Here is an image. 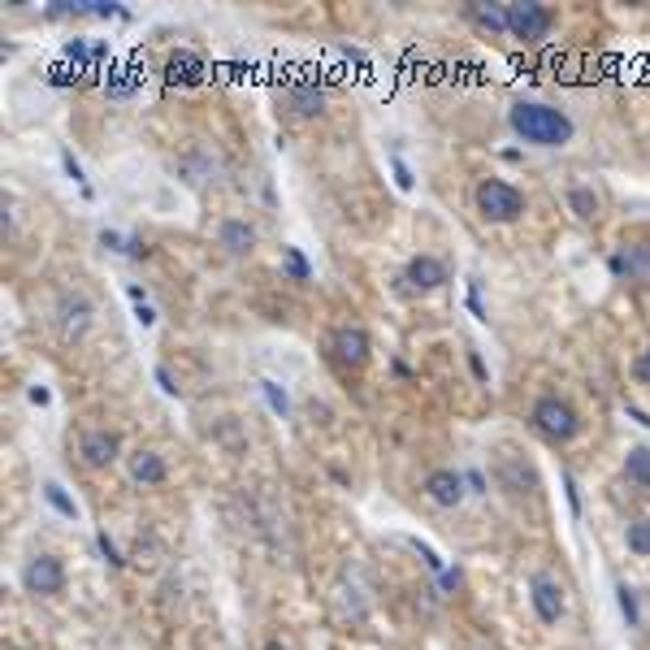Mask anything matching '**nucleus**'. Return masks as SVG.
I'll return each mask as SVG.
<instances>
[{
    "instance_id": "obj_1",
    "label": "nucleus",
    "mask_w": 650,
    "mask_h": 650,
    "mask_svg": "<svg viewBox=\"0 0 650 650\" xmlns=\"http://www.w3.org/2000/svg\"><path fill=\"white\" fill-rule=\"evenodd\" d=\"M512 130L525 143H538V148H559V143L572 139V122L551 104H533V100H520L512 109Z\"/></svg>"
},
{
    "instance_id": "obj_2",
    "label": "nucleus",
    "mask_w": 650,
    "mask_h": 650,
    "mask_svg": "<svg viewBox=\"0 0 650 650\" xmlns=\"http://www.w3.org/2000/svg\"><path fill=\"white\" fill-rule=\"evenodd\" d=\"M529 603H533L538 624H546V629H555V624L564 620V611H568L564 585H559L551 572H533V577H529Z\"/></svg>"
},
{
    "instance_id": "obj_3",
    "label": "nucleus",
    "mask_w": 650,
    "mask_h": 650,
    "mask_svg": "<svg viewBox=\"0 0 650 650\" xmlns=\"http://www.w3.org/2000/svg\"><path fill=\"white\" fill-rule=\"evenodd\" d=\"M477 208H481V217H490V221H516L520 208H525V195L499 178H486L477 187Z\"/></svg>"
},
{
    "instance_id": "obj_4",
    "label": "nucleus",
    "mask_w": 650,
    "mask_h": 650,
    "mask_svg": "<svg viewBox=\"0 0 650 650\" xmlns=\"http://www.w3.org/2000/svg\"><path fill=\"white\" fill-rule=\"evenodd\" d=\"M533 425H538L546 438L568 442L572 434H577V412H572L564 399H542L538 408H533Z\"/></svg>"
},
{
    "instance_id": "obj_5",
    "label": "nucleus",
    "mask_w": 650,
    "mask_h": 650,
    "mask_svg": "<svg viewBox=\"0 0 650 650\" xmlns=\"http://www.w3.org/2000/svg\"><path fill=\"white\" fill-rule=\"evenodd\" d=\"M507 31L516 39H525V44H538L551 31V13L542 5H507Z\"/></svg>"
},
{
    "instance_id": "obj_6",
    "label": "nucleus",
    "mask_w": 650,
    "mask_h": 650,
    "mask_svg": "<svg viewBox=\"0 0 650 650\" xmlns=\"http://www.w3.org/2000/svg\"><path fill=\"white\" fill-rule=\"evenodd\" d=\"M22 585L31 594H57L61 585H65V568H61V559H52V555H35L31 564H26L22 572Z\"/></svg>"
},
{
    "instance_id": "obj_7",
    "label": "nucleus",
    "mask_w": 650,
    "mask_h": 650,
    "mask_svg": "<svg viewBox=\"0 0 650 650\" xmlns=\"http://www.w3.org/2000/svg\"><path fill=\"white\" fill-rule=\"evenodd\" d=\"M117 434H109V429H87L83 442H78V455L91 464V468H109L117 460Z\"/></svg>"
},
{
    "instance_id": "obj_8",
    "label": "nucleus",
    "mask_w": 650,
    "mask_h": 650,
    "mask_svg": "<svg viewBox=\"0 0 650 650\" xmlns=\"http://www.w3.org/2000/svg\"><path fill=\"white\" fill-rule=\"evenodd\" d=\"M425 494L438 507H455L464 499V473H455V468H434V473L425 477Z\"/></svg>"
},
{
    "instance_id": "obj_9",
    "label": "nucleus",
    "mask_w": 650,
    "mask_h": 650,
    "mask_svg": "<svg viewBox=\"0 0 650 650\" xmlns=\"http://www.w3.org/2000/svg\"><path fill=\"white\" fill-rule=\"evenodd\" d=\"M403 282H408L412 291H434V286L447 282V265H442L438 256H412L408 269H403Z\"/></svg>"
},
{
    "instance_id": "obj_10",
    "label": "nucleus",
    "mask_w": 650,
    "mask_h": 650,
    "mask_svg": "<svg viewBox=\"0 0 650 650\" xmlns=\"http://www.w3.org/2000/svg\"><path fill=\"white\" fill-rule=\"evenodd\" d=\"M334 356L351 364V369H360V364L369 360V334H364L360 325H343V330L334 334Z\"/></svg>"
},
{
    "instance_id": "obj_11",
    "label": "nucleus",
    "mask_w": 650,
    "mask_h": 650,
    "mask_svg": "<svg viewBox=\"0 0 650 650\" xmlns=\"http://www.w3.org/2000/svg\"><path fill=\"white\" fill-rule=\"evenodd\" d=\"M217 243L226 247L230 256H247V252L256 247V230L247 226V221H239V217H226V221L217 226Z\"/></svg>"
},
{
    "instance_id": "obj_12",
    "label": "nucleus",
    "mask_w": 650,
    "mask_h": 650,
    "mask_svg": "<svg viewBox=\"0 0 650 650\" xmlns=\"http://www.w3.org/2000/svg\"><path fill=\"white\" fill-rule=\"evenodd\" d=\"M611 269L620 273H629V278H637V282H650V247L646 243H629L624 252H616L611 256Z\"/></svg>"
},
{
    "instance_id": "obj_13",
    "label": "nucleus",
    "mask_w": 650,
    "mask_h": 650,
    "mask_svg": "<svg viewBox=\"0 0 650 650\" xmlns=\"http://www.w3.org/2000/svg\"><path fill=\"white\" fill-rule=\"evenodd\" d=\"M286 109L299 113V117H312V113H321V104H325V91L317 83H291L286 87Z\"/></svg>"
},
{
    "instance_id": "obj_14",
    "label": "nucleus",
    "mask_w": 650,
    "mask_h": 650,
    "mask_svg": "<svg viewBox=\"0 0 650 650\" xmlns=\"http://www.w3.org/2000/svg\"><path fill=\"white\" fill-rule=\"evenodd\" d=\"M87 321H91V304H87V299L83 295H65L61 299V334L65 338H83Z\"/></svg>"
},
{
    "instance_id": "obj_15",
    "label": "nucleus",
    "mask_w": 650,
    "mask_h": 650,
    "mask_svg": "<svg viewBox=\"0 0 650 650\" xmlns=\"http://www.w3.org/2000/svg\"><path fill=\"white\" fill-rule=\"evenodd\" d=\"M130 477H135L139 486H161L165 481V460L156 451H135L130 455Z\"/></svg>"
},
{
    "instance_id": "obj_16",
    "label": "nucleus",
    "mask_w": 650,
    "mask_h": 650,
    "mask_svg": "<svg viewBox=\"0 0 650 650\" xmlns=\"http://www.w3.org/2000/svg\"><path fill=\"white\" fill-rule=\"evenodd\" d=\"M165 74L174 78V83H200V74H204V61L195 57V52H174V57H169V65H165Z\"/></svg>"
},
{
    "instance_id": "obj_17",
    "label": "nucleus",
    "mask_w": 650,
    "mask_h": 650,
    "mask_svg": "<svg viewBox=\"0 0 650 650\" xmlns=\"http://www.w3.org/2000/svg\"><path fill=\"white\" fill-rule=\"evenodd\" d=\"M499 481H503V486L507 490H512V494H525V490H533V473H529V468H520L516 464V455H499Z\"/></svg>"
},
{
    "instance_id": "obj_18",
    "label": "nucleus",
    "mask_w": 650,
    "mask_h": 650,
    "mask_svg": "<svg viewBox=\"0 0 650 650\" xmlns=\"http://www.w3.org/2000/svg\"><path fill=\"white\" fill-rule=\"evenodd\" d=\"M624 477L650 494V447H633L629 455H624Z\"/></svg>"
},
{
    "instance_id": "obj_19",
    "label": "nucleus",
    "mask_w": 650,
    "mask_h": 650,
    "mask_svg": "<svg viewBox=\"0 0 650 650\" xmlns=\"http://www.w3.org/2000/svg\"><path fill=\"white\" fill-rule=\"evenodd\" d=\"M568 208L577 213L581 221H594L598 217V195L590 191V187H572L568 191Z\"/></svg>"
},
{
    "instance_id": "obj_20",
    "label": "nucleus",
    "mask_w": 650,
    "mask_h": 650,
    "mask_svg": "<svg viewBox=\"0 0 650 650\" xmlns=\"http://www.w3.org/2000/svg\"><path fill=\"white\" fill-rule=\"evenodd\" d=\"M624 542H629V555H650V520H629V529H624Z\"/></svg>"
},
{
    "instance_id": "obj_21",
    "label": "nucleus",
    "mask_w": 650,
    "mask_h": 650,
    "mask_svg": "<svg viewBox=\"0 0 650 650\" xmlns=\"http://www.w3.org/2000/svg\"><path fill=\"white\" fill-rule=\"evenodd\" d=\"M473 22L490 35H503L507 31V9H490V5H473Z\"/></svg>"
},
{
    "instance_id": "obj_22",
    "label": "nucleus",
    "mask_w": 650,
    "mask_h": 650,
    "mask_svg": "<svg viewBox=\"0 0 650 650\" xmlns=\"http://www.w3.org/2000/svg\"><path fill=\"white\" fill-rule=\"evenodd\" d=\"M44 499H48L52 507H57V512H61V516H70V520L78 516V507H74V499H70V494H65V490L57 486V481H48V486H44Z\"/></svg>"
},
{
    "instance_id": "obj_23",
    "label": "nucleus",
    "mask_w": 650,
    "mask_h": 650,
    "mask_svg": "<svg viewBox=\"0 0 650 650\" xmlns=\"http://www.w3.org/2000/svg\"><path fill=\"white\" fill-rule=\"evenodd\" d=\"M260 395L269 399V408L278 412V416H286V412H291V399H286V390H282L278 382H269V377H265V382H260Z\"/></svg>"
},
{
    "instance_id": "obj_24",
    "label": "nucleus",
    "mask_w": 650,
    "mask_h": 650,
    "mask_svg": "<svg viewBox=\"0 0 650 650\" xmlns=\"http://www.w3.org/2000/svg\"><path fill=\"white\" fill-rule=\"evenodd\" d=\"M282 256H286V273H291V278H295V282H308V273H312V269H308V260H304V252H299V247H286V252H282Z\"/></svg>"
},
{
    "instance_id": "obj_25",
    "label": "nucleus",
    "mask_w": 650,
    "mask_h": 650,
    "mask_svg": "<svg viewBox=\"0 0 650 650\" xmlns=\"http://www.w3.org/2000/svg\"><path fill=\"white\" fill-rule=\"evenodd\" d=\"M620 611H624V620H629V624H637V594L629 590V585H620Z\"/></svg>"
},
{
    "instance_id": "obj_26",
    "label": "nucleus",
    "mask_w": 650,
    "mask_h": 650,
    "mask_svg": "<svg viewBox=\"0 0 650 650\" xmlns=\"http://www.w3.org/2000/svg\"><path fill=\"white\" fill-rule=\"evenodd\" d=\"M61 165H65V174H70L78 187H83V195H91V191H87V178H83V165L74 161V152H61Z\"/></svg>"
},
{
    "instance_id": "obj_27",
    "label": "nucleus",
    "mask_w": 650,
    "mask_h": 650,
    "mask_svg": "<svg viewBox=\"0 0 650 650\" xmlns=\"http://www.w3.org/2000/svg\"><path fill=\"white\" fill-rule=\"evenodd\" d=\"M135 321L148 330V325H156V308L148 304V299H135Z\"/></svg>"
},
{
    "instance_id": "obj_28",
    "label": "nucleus",
    "mask_w": 650,
    "mask_h": 650,
    "mask_svg": "<svg viewBox=\"0 0 650 650\" xmlns=\"http://www.w3.org/2000/svg\"><path fill=\"white\" fill-rule=\"evenodd\" d=\"M152 377H156V386H161L165 395H178V382H174V373H169L165 364H156V373H152Z\"/></svg>"
},
{
    "instance_id": "obj_29",
    "label": "nucleus",
    "mask_w": 650,
    "mask_h": 650,
    "mask_svg": "<svg viewBox=\"0 0 650 650\" xmlns=\"http://www.w3.org/2000/svg\"><path fill=\"white\" fill-rule=\"evenodd\" d=\"M633 373H637V382H642V386H650V347L642 351V356H637V364H633Z\"/></svg>"
},
{
    "instance_id": "obj_30",
    "label": "nucleus",
    "mask_w": 650,
    "mask_h": 650,
    "mask_svg": "<svg viewBox=\"0 0 650 650\" xmlns=\"http://www.w3.org/2000/svg\"><path fill=\"white\" fill-rule=\"evenodd\" d=\"M65 57H70V61H87L91 52H87L83 39H70V44H65Z\"/></svg>"
},
{
    "instance_id": "obj_31",
    "label": "nucleus",
    "mask_w": 650,
    "mask_h": 650,
    "mask_svg": "<svg viewBox=\"0 0 650 650\" xmlns=\"http://www.w3.org/2000/svg\"><path fill=\"white\" fill-rule=\"evenodd\" d=\"M464 486L473 490V494H486V477H481L477 468H473V473H464Z\"/></svg>"
},
{
    "instance_id": "obj_32",
    "label": "nucleus",
    "mask_w": 650,
    "mask_h": 650,
    "mask_svg": "<svg viewBox=\"0 0 650 650\" xmlns=\"http://www.w3.org/2000/svg\"><path fill=\"white\" fill-rule=\"evenodd\" d=\"M100 243L109 247V252H126V243H122V234H113V230H104L100 234Z\"/></svg>"
},
{
    "instance_id": "obj_33",
    "label": "nucleus",
    "mask_w": 650,
    "mask_h": 650,
    "mask_svg": "<svg viewBox=\"0 0 650 650\" xmlns=\"http://www.w3.org/2000/svg\"><path fill=\"white\" fill-rule=\"evenodd\" d=\"M395 182H399V191H412V174H408V165L395 161Z\"/></svg>"
},
{
    "instance_id": "obj_34",
    "label": "nucleus",
    "mask_w": 650,
    "mask_h": 650,
    "mask_svg": "<svg viewBox=\"0 0 650 650\" xmlns=\"http://www.w3.org/2000/svg\"><path fill=\"white\" fill-rule=\"evenodd\" d=\"M148 252H152V247L143 243V239H126V256H135V260H139V256H148Z\"/></svg>"
},
{
    "instance_id": "obj_35",
    "label": "nucleus",
    "mask_w": 650,
    "mask_h": 650,
    "mask_svg": "<svg viewBox=\"0 0 650 650\" xmlns=\"http://www.w3.org/2000/svg\"><path fill=\"white\" fill-rule=\"evenodd\" d=\"M52 395H48V390L44 386H31V403H39V408H44V403H48Z\"/></svg>"
},
{
    "instance_id": "obj_36",
    "label": "nucleus",
    "mask_w": 650,
    "mask_h": 650,
    "mask_svg": "<svg viewBox=\"0 0 650 650\" xmlns=\"http://www.w3.org/2000/svg\"><path fill=\"white\" fill-rule=\"evenodd\" d=\"M468 364H473V373L481 377V382H486V364H481V356H477V351H473V356H468Z\"/></svg>"
},
{
    "instance_id": "obj_37",
    "label": "nucleus",
    "mask_w": 650,
    "mask_h": 650,
    "mask_svg": "<svg viewBox=\"0 0 650 650\" xmlns=\"http://www.w3.org/2000/svg\"><path fill=\"white\" fill-rule=\"evenodd\" d=\"M629 416H633V421H637V425H650V416H646L642 408H629Z\"/></svg>"
},
{
    "instance_id": "obj_38",
    "label": "nucleus",
    "mask_w": 650,
    "mask_h": 650,
    "mask_svg": "<svg viewBox=\"0 0 650 650\" xmlns=\"http://www.w3.org/2000/svg\"><path fill=\"white\" fill-rule=\"evenodd\" d=\"M265 650H286V646H278V642H269V646H265Z\"/></svg>"
}]
</instances>
